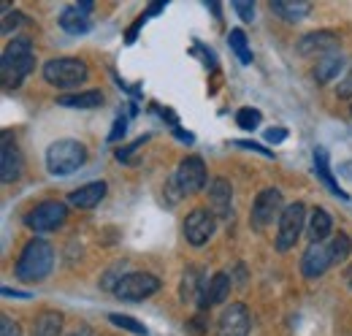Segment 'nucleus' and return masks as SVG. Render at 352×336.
Instances as JSON below:
<instances>
[{
  "mask_svg": "<svg viewBox=\"0 0 352 336\" xmlns=\"http://www.w3.org/2000/svg\"><path fill=\"white\" fill-rule=\"evenodd\" d=\"M174 179H176V185H179V190H182V196L198 193V190L206 185V166H204V160L195 158V155L184 158V160L179 163V168H176Z\"/></svg>",
  "mask_w": 352,
  "mask_h": 336,
  "instance_id": "7",
  "label": "nucleus"
},
{
  "mask_svg": "<svg viewBox=\"0 0 352 336\" xmlns=\"http://www.w3.org/2000/svg\"><path fill=\"white\" fill-rule=\"evenodd\" d=\"M60 331H63V315L60 312H41L33 323L30 336H60Z\"/></svg>",
  "mask_w": 352,
  "mask_h": 336,
  "instance_id": "23",
  "label": "nucleus"
},
{
  "mask_svg": "<svg viewBox=\"0 0 352 336\" xmlns=\"http://www.w3.org/2000/svg\"><path fill=\"white\" fill-rule=\"evenodd\" d=\"M57 103L71 106V109H95V106L103 103V95H100V90H85V92H76V95H60Z\"/></svg>",
  "mask_w": 352,
  "mask_h": 336,
  "instance_id": "20",
  "label": "nucleus"
},
{
  "mask_svg": "<svg viewBox=\"0 0 352 336\" xmlns=\"http://www.w3.org/2000/svg\"><path fill=\"white\" fill-rule=\"evenodd\" d=\"M74 336H79V334H74ZM82 336H92V334H89V328H87V326H82Z\"/></svg>",
  "mask_w": 352,
  "mask_h": 336,
  "instance_id": "42",
  "label": "nucleus"
},
{
  "mask_svg": "<svg viewBox=\"0 0 352 336\" xmlns=\"http://www.w3.org/2000/svg\"><path fill=\"white\" fill-rule=\"evenodd\" d=\"M347 285H350V288H352V266H350V269H347Z\"/></svg>",
  "mask_w": 352,
  "mask_h": 336,
  "instance_id": "41",
  "label": "nucleus"
},
{
  "mask_svg": "<svg viewBox=\"0 0 352 336\" xmlns=\"http://www.w3.org/2000/svg\"><path fill=\"white\" fill-rule=\"evenodd\" d=\"M350 247H352L350 236L339 231V233H336V236L331 239V252H333V263H342V260H347V255H350Z\"/></svg>",
  "mask_w": 352,
  "mask_h": 336,
  "instance_id": "28",
  "label": "nucleus"
},
{
  "mask_svg": "<svg viewBox=\"0 0 352 336\" xmlns=\"http://www.w3.org/2000/svg\"><path fill=\"white\" fill-rule=\"evenodd\" d=\"M68 220V209H65V204H60V201H44V204H38L36 209L28 214V225L33 228V231H57L63 222Z\"/></svg>",
  "mask_w": 352,
  "mask_h": 336,
  "instance_id": "8",
  "label": "nucleus"
},
{
  "mask_svg": "<svg viewBox=\"0 0 352 336\" xmlns=\"http://www.w3.org/2000/svg\"><path fill=\"white\" fill-rule=\"evenodd\" d=\"M236 147H241V149H252V152H258V155H263V158H274L271 149H265L263 144H255V141H236Z\"/></svg>",
  "mask_w": 352,
  "mask_h": 336,
  "instance_id": "34",
  "label": "nucleus"
},
{
  "mask_svg": "<svg viewBox=\"0 0 352 336\" xmlns=\"http://www.w3.org/2000/svg\"><path fill=\"white\" fill-rule=\"evenodd\" d=\"M282 211H285L282 209V193L276 187H265L252 204V225L258 231H263L276 217H282Z\"/></svg>",
  "mask_w": 352,
  "mask_h": 336,
  "instance_id": "9",
  "label": "nucleus"
},
{
  "mask_svg": "<svg viewBox=\"0 0 352 336\" xmlns=\"http://www.w3.org/2000/svg\"><path fill=\"white\" fill-rule=\"evenodd\" d=\"M87 163V147L74 138H60L46 149V168L57 176L74 174Z\"/></svg>",
  "mask_w": 352,
  "mask_h": 336,
  "instance_id": "3",
  "label": "nucleus"
},
{
  "mask_svg": "<svg viewBox=\"0 0 352 336\" xmlns=\"http://www.w3.org/2000/svg\"><path fill=\"white\" fill-rule=\"evenodd\" d=\"M309 6L307 0H274L271 3V11L274 14H279V17H285V19H290V22H296V19H301V17H307L309 14Z\"/></svg>",
  "mask_w": 352,
  "mask_h": 336,
  "instance_id": "24",
  "label": "nucleus"
},
{
  "mask_svg": "<svg viewBox=\"0 0 352 336\" xmlns=\"http://www.w3.org/2000/svg\"><path fill=\"white\" fill-rule=\"evenodd\" d=\"M125 127H128V123L120 117V120L114 123V127H111V133H109V141H111V144H114V141H120V138L125 136Z\"/></svg>",
  "mask_w": 352,
  "mask_h": 336,
  "instance_id": "36",
  "label": "nucleus"
},
{
  "mask_svg": "<svg viewBox=\"0 0 352 336\" xmlns=\"http://www.w3.org/2000/svg\"><path fill=\"white\" fill-rule=\"evenodd\" d=\"M198 288H204L198 282V269H187L184 277H182V301H192Z\"/></svg>",
  "mask_w": 352,
  "mask_h": 336,
  "instance_id": "27",
  "label": "nucleus"
},
{
  "mask_svg": "<svg viewBox=\"0 0 352 336\" xmlns=\"http://www.w3.org/2000/svg\"><path fill=\"white\" fill-rule=\"evenodd\" d=\"M0 336H22V331H19V326L11 320V317H0Z\"/></svg>",
  "mask_w": 352,
  "mask_h": 336,
  "instance_id": "31",
  "label": "nucleus"
},
{
  "mask_svg": "<svg viewBox=\"0 0 352 336\" xmlns=\"http://www.w3.org/2000/svg\"><path fill=\"white\" fill-rule=\"evenodd\" d=\"M250 312L244 304H230L225 306L217 323V336H247L250 334Z\"/></svg>",
  "mask_w": 352,
  "mask_h": 336,
  "instance_id": "12",
  "label": "nucleus"
},
{
  "mask_svg": "<svg viewBox=\"0 0 352 336\" xmlns=\"http://www.w3.org/2000/svg\"><path fill=\"white\" fill-rule=\"evenodd\" d=\"M230 198H233L230 182L222 179V176H214L212 185H209V204H212V209L220 220H225L230 214Z\"/></svg>",
  "mask_w": 352,
  "mask_h": 336,
  "instance_id": "16",
  "label": "nucleus"
},
{
  "mask_svg": "<svg viewBox=\"0 0 352 336\" xmlns=\"http://www.w3.org/2000/svg\"><path fill=\"white\" fill-rule=\"evenodd\" d=\"M336 46H339V39L333 36V33H328V30H317V33H309L304 36L301 41H298V52L309 57V54H331V52H336Z\"/></svg>",
  "mask_w": 352,
  "mask_h": 336,
  "instance_id": "14",
  "label": "nucleus"
},
{
  "mask_svg": "<svg viewBox=\"0 0 352 336\" xmlns=\"http://www.w3.org/2000/svg\"><path fill=\"white\" fill-rule=\"evenodd\" d=\"M339 68H342V52H331V54H325V57L317 60V65H314V79L320 84H328L339 74Z\"/></svg>",
  "mask_w": 352,
  "mask_h": 336,
  "instance_id": "22",
  "label": "nucleus"
},
{
  "mask_svg": "<svg viewBox=\"0 0 352 336\" xmlns=\"http://www.w3.org/2000/svg\"><path fill=\"white\" fill-rule=\"evenodd\" d=\"M230 293V277L225 274V271H217L209 282H204V288H201V309H206V306H212V304H222L225 298Z\"/></svg>",
  "mask_w": 352,
  "mask_h": 336,
  "instance_id": "15",
  "label": "nucleus"
},
{
  "mask_svg": "<svg viewBox=\"0 0 352 336\" xmlns=\"http://www.w3.org/2000/svg\"><path fill=\"white\" fill-rule=\"evenodd\" d=\"M214 233V214L209 209H192L184 220V236L192 247H204Z\"/></svg>",
  "mask_w": 352,
  "mask_h": 336,
  "instance_id": "10",
  "label": "nucleus"
},
{
  "mask_svg": "<svg viewBox=\"0 0 352 336\" xmlns=\"http://www.w3.org/2000/svg\"><path fill=\"white\" fill-rule=\"evenodd\" d=\"M52 263H54L52 244L44 239H33V242H28V247L22 250L19 260H16V277L22 282H41L52 271Z\"/></svg>",
  "mask_w": 352,
  "mask_h": 336,
  "instance_id": "2",
  "label": "nucleus"
},
{
  "mask_svg": "<svg viewBox=\"0 0 352 336\" xmlns=\"http://www.w3.org/2000/svg\"><path fill=\"white\" fill-rule=\"evenodd\" d=\"M103 196H106V185H103V182H89L85 187L74 190V193L68 196V201H71V207H76V209H92V207H98V204L103 201Z\"/></svg>",
  "mask_w": 352,
  "mask_h": 336,
  "instance_id": "17",
  "label": "nucleus"
},
{
  "mask_svg": "<svg viewBox=\"0 0 352 336\" xmlns=\"http://www.w3.org/2000/svg\"><path fill=\"white\" fill-rule=\"evenodd\" d=\"M44 79L54 87H76L87 79V65L74 57H57L44 65Z\"/></svg>",
  "mask_w": 352,
  "mask_h": 336,
  "instance_id": "4",
  "label": "nucleus"
},
{
  "mask_svg": "<svg viewBox=\"0 0 352 336\" xmlns=\"http://www.w3.org/2000/svg\"><path fill=\"white\" fill-rule=\"evenodd\" d=\"M307 222V207L304 204H290L279 217V231H276V250L287 252L301 236Z\"/></svg>",
  "mask_w": 352,
  "mask_h": 336,
  "instance_id": "5",
  "label": "nucleus"
},
{
  "mask_svg": "<svg viewBox=\"0 0 352 336\" xmlns=\"http://www.w3.org/2000/svg\"><path fill=\"white\" fill-rule=\"evenodd\" d=\"M160 291V280L155 274H146V271H133V274H125L120 280V285L114 288V293L125 301H144L152 293Z\"/></svg>",
  "mask_w": 352,
  "mask_h": 336,
  "instance_id": "6",
  "label": "nucleus"
},
{
  "mask_svg": "<svg viewBox=\"0 0 352 336\" xmlns=\"http://www.w3.org/2000/svg\"><path fill=\"white\" fill-rule=\"evenodd\" d=\"M60 28H63L65 33H71V36H85V33L89 30L87 11H82L79 6L65 8V11L60 14Z\"/></svg>",
  "mask_w": 352,
  "mask_h": 336,
  "instance_id": "19",
  "label": "nucleus"
},
{
  "mask_svg": "<svg viewBox=\"0 0 352 336\" xmlns=\"http://www.w3.org/2000/svg\"><path fill=\"white\" fill-rule=\"evenodd\" d=\"M314 168H317V176L322 179V185L333 193V196H339L342 201H350V196L339 187V182L333 179V171H331V163H328V152L325 149H314Z\"/></svg>",
  "mask_w": 352,
  "mask_h": 336,
  "instance_id": "18",
  "label": "nucleus"
},
{
  "mask_svg": "<svg viewBox=\"0 0 352 336\" xmlns=\"http://www.w3.org/2000/svg\"><path fill=\"white\" fill-rule=\"evenodd\" d=\"M0 176H3V182H16L22 176V152H19L16 141L11 138V133H3V144H0Z\"/></svg>",
  "mask_w": 352,
  "mask_h": 336,
  "instance_id": "13",
  "label": "nucleus"
},
{
  "mask_svg": "<svg viewBox=\"0 0 352 336\" xmlns=\"http://www.w3.org/2000/svg\"><path fill=\"white\" fill-rule=\"evenodd\" d=\"M333 266V252H331V242H317V244H309V250L301 258V271L304 277L314 280L320 274H325L328 269Z\"/></svg>",
  "mask_w": 352,
  "mask_h": 336,
  "instance_id": "11",
  "label": "nucleus"
},
{
  "mask_svg": "<svg viewBox=\"0 0 352 336\" xmlns=\"http://www.w3.org/2000/svg\"><path fill=\"white\" fill-rule=\"evenodd\" d=\"M336 95H339V98H352V68H347V76L339 82Z\"/></svg>",
  "mask_w": 352,
  "mask_h": 336,
  "instance_id": "35",
  "label": "nucleus"
},
{
  "mask_svg": "<svg viewBox=\"0 0 352 336\" xmlns=\"http://www.w3.org/2000/svg\"><path fill=\"white\" fill-rule=\"evenodd\" d=\"M109 320H111L114 326H120V328H125V331H131V334H135V336L149 334V331H146V326H144V323H138V320L131 317V315H109Z\"/></svg>",
  "mask_w": 352,
  "mask_h": 336,
  "instance_id": "26",
  "label": "nucleus"
},
{
  "mask_svg": "<svg viewBox=\"0 0 352 336\" xmlns=\"http://www.w3.org/2000/svg\"><path fill=\"white\" fill-rule=\"evenodd\" d=\"M3 295H6V298H11V295H14V298H30V293H22V291H11V288H3Z\"/></svg>",
  "mask_w": 352,
  "mask_h": 336,
  "instance_id": "38",
  "label": "nucleus"
},
{
  "mask_svg": "<svg viewBox=\"0 0 352 336\" xmlns=\"http://www.w3.org/2000/svg\"><path fill=\"white\" fill-rule=\"evenodd\" d=\"M33 68H36L33 41L30 39H14L3 49V57H0V84H3V90H16L30 76Z\"/></svg>",
  "mask_w": 352,
  "mask_h": 336,
  "instance_id": "1",
  "label": "nucleus"
},
{
  "mask_svg": "<svg viewBox=\"0 0 352 336\" xmlns=\"http://www.w3.org/2000/svg\"><path fill=\"white\" fill-rule=\"evenodd\" d=\"M228 41H230V49L236 52V57H239L244 65H250V63H252V52H250V46H247V36H244V30H230Z\"/></svg>",
  "mask_w": 352,
  "mask_h": 336,
  "instance_id": "25",
  "label": "nucleus"
},
{
  "mask_svg": "<svg viewBox=\"0 0 352 336\" xmlns=\"http://www.w3.org/2000/svg\"><path fill=\"white\" fill-rule=\"evenodd\" d=\"M233 8L239 11V17H241L244 22H252V17H255V6H252L250 0H236Z\"/></svg>",
  "mask_w": 352,
  "mask_h": 336,
  "instance_id": "30",
  "label": "nucleus"
},
{
  "mask_svg": "<svg viewBox=\"0 0 352 336\" xmlns=\"http://www.w3.org/2000/svg\"><path fill=\"white\" fill-rule=\"evenodd\" d=\"M287 138V127H268L265 130V141L268 144H282Z\"/></svg>",
  "mask_w": 352,
  "mask_h": 336,
  "instance_id": "33",
  "label": "nucleus"
},
{
  "mask_svg": "<svg viewBox=\"0 0 352 336\" xmlns=\"http://www.w3.org/2000/svg\"><path fill=\"white\" fill-rule=\"evenodd\" d=\"M339 174L347 176V179H352V163H342V166H339Z\"/></svg>",
  "mask_w": 352,
  "mask_h": 336,
  "instance_id": "39",
  "label": "nucleus"
},
{
  "mask_svg": "<svg viewBox=\"0 0 352 336\" xmlns=\"http://www.w3.org/2000/svg\"><path fill=\"white\" fill-rule=\"evenodd\" d=\"M76 6H79V8H82V11H92V0H79V3H76Z\"/></svg>",
  "mask_w": 352,
  "mask_h": 336,
  "instance_id": "40",
  "label": "nucleus"
},
{
  "mask_svg": "<svg viewBox=\"0 0 352 336\" xmlns=\"http://www.w3.org/2000/svg\"><path fill=\"white\" fill-rule=\"evenodd\" d=\"M236 123H239L241 130H255V127L261 125V112L247 106V109H241V112L236 114Z\"/></svg>",
  "mask_w": 352,
  "mask_h": 336,
  "instance_id": "29",
  "label": "nucleus"
},
{
  "mask_svg": "<svg viewBox=\"0 0 352 336\" xmlns=\"http://www.w3.org/2000/svg\"><path fill=\"white\" fill-rule=\"evenodd\" d=\"M331 228H333V220H331V214H328V211L325 209L311 211V217H309V239H311V244H317V242L328 239Z\"/></svg>",
  "mask_w": 352,
  "mask_h": 336,
  "instance_id": "21",
  "label": "nucleus"
},
{
  "mask_svg": "<svg viewBox=\"0 0 352 336\" xmlns=\"http://www.w3.org/2000/svg\"><path fill=\"white\" fill-rule=\"evenodd\" d=\"M163 8H166V3H163V0H155V3H152V8H149L144 17H155V14H160Z\"/></svg>",
  "mask_w": 352,
  "mask_h": 336,
  "instance_id": "37",
  "label": "nucleus"
},
{
  "mask_svg": "<svg viewBox=\"0 0 352 336\" xmlns=\"http://www.w3.org/2000/svg\"><path fill=\"white\" fill-rule=\"evenodd\" d=\"M19 22H28V17H22V14H6L3 17V33H11L14 28H19Z\"/></svg>",
  "mask_w": 352,
  "mask_h": 336,
  "instance_id": "32",
  "label": "nucleus"
}]
</instances>
